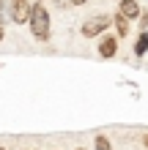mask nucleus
Segmentation results:
<instances>
[{
  "label": "nucleus",
  "instance_id": "1",
  "mask_svg": "<svg viewBox=\"0 0 148 150\" xmlns=\"http://www.w3.org/2000/svg\"><path fill=\"white\" fill-rule=\"evenodd\" d=\"M30 33L36 41H49V11L41 3H33V14H30Z\"/></svg>",
  "mask_w": 148,
  "mask_h": 150
},
{
  "label": "nucleus",
  "instance_id": "2",
  "mask_svg": "<svg viewBox=\"0 0 148 150\" xmlns=\"http://www.w3.org/2000/svg\"><path fill=\"white\" fill-rule=\"evenodd\" d=\"M110 22H112V16H107V14H99V16H91L88 22L80 28V33L85 38H96V36H102L104 30L110 28Z\"/></svg>",
  "mask_w": 148,
  "mask_h": 150
},
{
  "label": "nucleus",
  "instance_id": "3",
  "mask_svg": "<svg viewBox=\"0 0 148 150\" xmlns=\"http://www.w3.org/2000/svg\"><path fill=\"white\" fill-rule=\"evenodd\" d=\"M30 14H33L30 0H11V6H8V16H11V22H14V25H25V22H30Z\"/></svg>",
  "mask_w": 148,
  "mask_h": 150
},
{
  "label": "nucleus",
  "instance_id": "4",
  "mask_svg": "<svg viewBox=\"0 0 148 150\" xmlns=\"http://www.w3.org/2000/svg\"><path fill=\"white\" fill-rule=\"evenodd\" d=\"M118 11L126 16V19H140V3H137V0H121L118 3Z\"/></svg>",
  "mask_w": 148,
  "mask_h": 150
},
{
  "label": "nucleus",
  "instance_id": "5",
  "mask_svg": "<svg viewBox=\"0 0 148 150\" xmlns=\"http://www.w3.org/2000/svg\"><path fill=\"white\" fill-rule=\"evenodd\" d=\"M115 52H118V41L115 38H112V36L102 38V44H99V55L102 57H115Z\"/></svg>",
  "mask_w": 148,
  "mask_h": 150
},
{
  "label": "nucleus",
  "instance_id": "6",
  "mask_svg": "<svg viewBox=\"0 0 148 150\" xmlns=\"http://www.w3.org/2000/svg\"><path fill=\"white\" fill-rule=\"evenodd\" d=\"M112 22H115V30H118V36H121V38H124V36H129V19H126V16L121 14V11L112 16Z\"/></svg>",
  "mask_w": 148,
  "mask_h": 150
},
{
  "label": "nucleus",
  "instance_id": "7",
  "mask_svg": "<svg viewBox=\"0 0 148 150\" xmlns=\"http://www.w3.org/2000/svg\"><path fill=\"white\" fill-rule=\"evenodd\" d=\"M148 52V30H140V36H137V44H134V55L143 57Z\"/></svg>",
  "mask_w": 148,
  "mask_h": 150
},
{
  "label": "nucleus",
  "instance_id": "8",
  "mask_svg": "<svg viewBox=\"0 0 148 150\" xmlns=\"http://www.w3.org/2000/svg\"><path fill=\"white\" fill-rule=\"evenodd\" d=\"M6 0H0V41H3V36H6V28H3V25H6Z\"/></svg>",
  "mask_w": 148,
  "mask_h": 150
},
{
  "label": "nucleus",
  "instance_id": "9",
  "mask_svg": "<svg viewBox=\"0 0 148 150\" xmlns=\"http://www.w3.org/2000/svg\"><path fill=\"white\" fill-rule=\"evenodd\" d=\"M93 150H110V139L99 134L96 139H93Z\"/></svg>",
  "mask_w": 148,
  "mask_h": 150
},
{
  "label": "nucleus",
  "instance_id": "10",
  "mask_svg": "<svg viewBox=\"0 0 148 150\" xmlns=\"http://www.w3.org/2000/svg\"><path fill=\"white\" fill-rule=\"evenodd\" d=\"M140 28H143V30L148 28V14H140Z\"/></svg>",
  "mask_w": 148,
  "mask_h": 150
},
{
  "label": "nucleus",
  "instance_id": "11",
  "mask_svg": "<svg viewBox=\"0 0 148 150\" xmlns=\"http://www.w3.org/2000/svg\"><path fill=\"white\" fill-rule=\"evenodd\" d=\"M69 3H71V6H85L88 0H69Z\"/></svg>",
  "mask_w": 148,
  "mask_h": 150
},
{
  "label": "nucleus",
  "instance_id": "12",
  "mask_svg": "<svg viewBox=\"0 0 148 150\" xmlns=\"http://www.w3.org/2000/svg\"><path fill=\"white\" fill-rule=\"evenodd\" d=\"M143 145H145V150H148V134H145V137H143Z\"/></svg>",
  "mask_w": 148,
  "mask_h": 150
},
{
  "label": "nucleus",
  "instance_id": "13",
  "mask_svg": "<svg viewBox=\"0 0 148 150\" xmlns=\"http://www.w3.org/2000/svg\"><path fill=\"white\" fill-rule=\"evenodd\" d=\"M77 150H85V147H77Z\"/></svg>",
  "mask_w": 148,
  "mask_h": 150
},
{
  "label": "nucleus",
  "instance_id": "14",
  "mask_svg": "<svg viewBox=\"0 0 148 150\" xmlns=\"http://www.w3.org/2000/svg\"><path fill=\"white\" fill-rule=\"evenodd\" d=\"M0 150H3V147H0Z\"/></svg>",
  "mask_w": 148,
  "mask_h": 150
},
{
  "label": "nucleus",
  "instance_id": "15",
  "mask_svg": "<svg viewBox=\"0 0 148 150\" xmlns=\"http://www.w3.org/2000/svg\"><path fill=\"white\" fill-rule=\"evenodd\" d=\"M118 3H121V0H118Z\"/></svg>",
  "mask_w": 148,
  "mask_h": 150
}]
</instances>
